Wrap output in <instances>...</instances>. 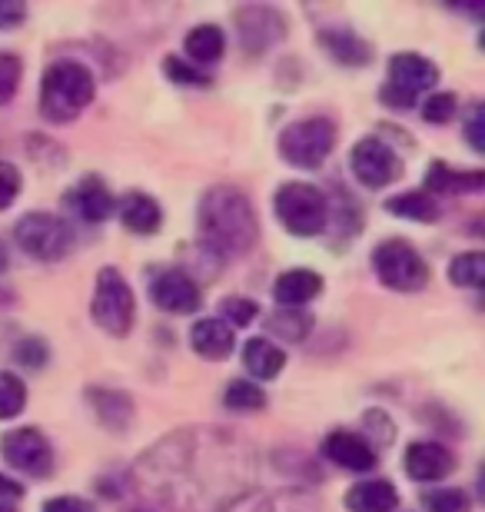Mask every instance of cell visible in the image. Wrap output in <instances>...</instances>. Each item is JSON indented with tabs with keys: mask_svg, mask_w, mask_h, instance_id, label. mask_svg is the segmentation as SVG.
I'll list each match as a JSON object with an SVG mask.
<instances>
[{
	"mask_svg": "<svg viewBox=\"0 0 485 512\" xmlns=\"http://www.w3.org/2000/svg\"><path fill=\"white\" fill-rule=\"evenodd\" d=\"M196 227L210 250L240 256L250 253L260 240V220L253 213V203L236 187H213L203 193Z\"/></svg>",
	"mask_w": 485,
	"mask_h": 512,
	"instance_id": "1",
	"label": "cell"
},
{
	"mask_svg": "<svg viewBox=\"0 0 485 512\" xmlns=\"http://www.w3.org/2000/svg\"><path fill=\"white\" fill-rule=\"evenodd\" d=\"M94 94L97 84L87 64L60 57L44 70V80H40V114L50 124H70L94 104Z\"/></svg>",
	"mask_w": 485,
	"mask_h": 512,
	"instance_id": "2",
	"label": "cell"
},
{
	"mask_svg": "<svg viewBox=\"0 0 485 512\" xmlns=\"http://www.w3.org/2000/svg\"><path fill=\"white\" fill-rule=\"evenodd\" d=\"M273 210L293 237H319L329 223V200L313 183H283Z\"/></svg>",
	"mask_w": 485,
	"mask_h": 512,
	"instance_id": "3",
	"label": "cell"
},
{
	"mask_svg": "<svg viewBox=\"0 0 485 512\" xmlns=\"http://www.w3.org/2000/svg\"><path fill=\"white\" fill-rule=\"evenodd\" d=\"M90 316H94V323L100 330H107L110 336H127L133 330L137 300H133V290H130V283L123 280V273L113 270V266H103L97 273Z\"/></svg>",
	"mask_w": 485,
	"mask_h": 512,
	"instance_id": "4",
	"label": "cell"
},
{
	"mask_svg": "<svg viewBox=\"0 0 485 512\" xmlns=\"http://www.w3.org/2000/svg\"><path fill=\"white\" fill-rule=\"evenodd\" d=\"M336 147V124L329 117H306L280 133V153L290 167L316 170Z\"/></svg>",
	"mask_w": 485,
	"mask_h": 512,
	"instance_id": "5",
	"label": "cell"
},
{
	"mask_svg": "<svg viewBox=\"0 0 485 512\" xmlns=\"http://www.w3.org/2000/svg\"><path fill=\"white\" fill-rule=\"evenodd\" d=\"M373 270L379 276V283H386L389 290L399 293H416L429 283V263L422 260V253L416 247H409L399 237L383 240L373 250Z\"/></svg>",
	"mask_w": 485,
	"mask_h": 512,
	"instance_id": "6",
	"label": "cell"
},
{
	"mask_svg": "<svg viewBox=\"0 0 485 512\" xmlns=\"http://www.w3.org/2000/svg\"><path fill=\"white\" fill-rule=\"evenodd\" d=\"M14 240L27 256L54 263V260H64L70 247H74V230H70V223L64 217H57V213L37 210V213H27V217L17 223Z\"/></svg>",
	"mask_w": 485,
	"mask_h": 512,
	"instance_id": "7",
	"label": "cell"
},
{
	"mask_svg": "<svg viewBox=\"0 0 485 512\" xmlns=\"http://www.w3.org/2000/svg\"><path fill=\"white\" fill-rule=\"evenodd\" d=\"M0 456L7 459L10 469L34 479H47L54 473V446L47 443V436L34 426L10 429L0 439Z\"/></svg>",
	"mask_w": 485,
	"mask_h": 512,
	"instance_id": "8",
	"label": "cell"
},
{
	"mask_svg": "<svg viewBox=\"0 0 485 512\" xmlns=\"http://www.w3.org/2000/svg\"><path fill=\"white\" fill-rule=\"evenodd\" d=\"M349 170H353V177L363 183V187L376 190V187H386V183H392V180H399L402 160L386 140L366 137V140L356 143L353 153H349Z\"/></svg>",
	"mask_w": 485,
	"mask_h": 512,
	"instance_id": "9",
	"label": "cell"
},
{
	"mask_svg": "<svg viewBox=\"0 0 485 512\" xmlns=\"http://www.w3.org/2000/svg\"><path fill=\"white\" fill-rule=\"evenodd\" d=\"M150 300L157 303L163 313H196L203 306L200 286H196L193 276L183 270H163L153 276Z\"/></svg>",
	"mask_w": 485,
	"mask_h": 512,
	"instance_id": "10",
	"label": "cell"
},
{
	"mask_svg": "<svg viewBox=\"0 0 485 512\" xmlns=\"http://www.w3.org/2000/svg\"><path fill=\"white\" fill-rule=\"evenodd\" d=\"M436 80H439V67L422 54H396L389 60L386 87L396 90L406 100H416V94H422V90L436 87Z\"/></svg>",
	"mask_w": 485,
	"mask_h": 512,
	"instance_id": "11",
	"label": "cell"
},
{
	"mask_svg": "<svg viewBox=\"0 0 485 512\" xmlns=\"http://www.w3.org/2000/svg\"><path fill=\"white\" fill-rule=\"evenodd\" d=\"M323 456L329 463H336L339 469H349V473H369V469H376L379 463L376 446L366 443L359 433H349V429H336V433L326 436Z\"/></svg>",
	"mask_w": 485,
	"mask_h": 512,
	"instance_id": "12",
	"label": "cell"
},
{
	"mask_svg": "<svg viewBox=\"0 0 485 512\" xmlns=\"http://www.w3.org/2000/svg\"><path fill=\"white\" fill-rule=\"evenodd\" d=\"M402 466L406 473L416 479V483H436V479H446L456 466V459L442 443H432V439H419L406 449L402 456Z\"/></svg>",
	"mask_w": 485,
	"mask_h": 512,
	"instance_id": "13",
	"label": "cell"
},
{
	"mask_svg": "<svg viewBox=\"0 0 485 512\" xmlns=\"http://www.w3.org/2000/svg\"><path fill=\"white\" fill-rule=\"evenodd\" d=\"M236 24H240L243 47L253 50V54H260V50L276 44V40H283L286 34V20L270 7H246L236 14Z\"/></svg>",
	"mask_w": 485,
	"mask_h": 512,
	"instance_id": "14",
	"label": "cell"
},
{
	"mask_svg": "<svg viewBox=\"0 0 485 512\" xmlns=\"http://www.w3.org/2000/svg\"><path fill=\"white\" fill-rule=\"evenodd\" d=\"M67 203L74 207L77 217L87 223H103L107 217H113V197H110V190L103 187V180L97 173L80 180L77 187L67 193Z\"/></svg>",
	"mask_w": 485,
	"mask_h": 512,
	"instance_id": "15",
	"label": "cell"
},
{
	"mask_svg": "<svg viewBox=\"0 0 485 512\" xmlns=\"http://www.w3.org/2000/svg\"><path fill=\"white\" fill-rule=\"evenodd\" d=\"M190 346L203 360H226L236 346L233 326H226L223 320H196L190 330Z\"/></svg>",
	"mask_w": 485,
	"mask_h": 512,
	"instance_id": "16",
	"label": "cell"
},
{
	"mask_svg": "<svg viewBox=\"0 0 485 512\" xmlns=\"http://www.w3.org/2000/svg\"><path fill=\"white\" fill-rule=\"evenodd\" d=\"M120 223L130 233H140V237H150V233L160 230L163 223V210L160 203L147 197V193H127L120 200Z\"/></svg>",
	"mask_w": 485,
	"mask_h": 512,
	"instance_id": "17",
	"label": "cell"
},
{
	"mask_svg": "<svg viewBox=\"0 0 485 512\" xmlns=\"http://www.w3.org/2000/svg\"><path fill=\"white\" fill-rule=\"evenodd\" d=\"M399 506V493L389 479H366L346 493L349 512H392Z\"/></svg>",
	"mask_w": 485,
	"mask_h": 512,
	"instance_id": "18",
	"label": "cell"
},
{
	"mask_svg": "<svg viewBox=\"0 0 485 512\" xmlns=\"http://www.w3.org/2000/svg\"><path fill=\"white\" fill-rule=\"evenodd\" d=\"M323 293V276L316 270H286L273 286V296L290 310H299L303 303L316 300Z\"/></svg>",
	"mask_w": 485,
	"mask_h": 512,
	"instance_id": "19",
	"label": "cell"
},
{
	"mask_svg": "<svg viewBox=\"0 0 485 512\" xmlns=\"http://www.w3.org/2000/svg\"><path fill=\"white\" fill-rule=\"evenodd\" d=\"M319 44L346 67H366L369 60H373V47H369L363 37H356L353 30H343V27L323 30V34H319Z\"/></svg>",
	"mask_w": 485,
	"mask_h": 512,
	"instance_id": "20",
	"label": "cell"
},
{
	"mask_svg": "<svg viewBox=\"0 0 485 512\" xmlns=\"http://www.w3.org/2000/svg\"><path fill=\"white\" fill-rule=\"evenodd\" d=\"M426 193H479L485 187L482 170H452L449 163L436 160L426 173Z\"/></svg>",
	"mask_w": 485,
	"mask_h": 512,
	"instance_id": "21",
	"label": "cell"
},
{
	"mask_svg": "<svg viewBox=\"0 0 485 512\" xmlns=\"http://www.w3.org/2000/svg\"><path fill=\"white\" fill-rule=\"evenodd\" d=\"M243 366H246V373L256 376V380H276L286 366V353L276 343L256 336V340H246V346H243Z\"/></svg>",
	"mask_w": 485,
	"mask_h": 512,
	"instance_id": "22",
	"label": "cell"
},
{
	"mask_svg": "<svg viewBox=\"0 0 485 512\" xmlns=\"http://www.w3.org/2000/svg\"><path fill=\"white\" fill-rule=\"evenodd\" d=\"M183 50H187L190 64H213V60L223 57L226 37L216 24H200L183 37Z\"/></svg>",
	"mask_w": 485,
	"mask_h": 512,
	"instance_id": "23",
	"label": "cell"
},
{
	"mask_svg": "<svg viewBox=\"0 0 485 512\" xmlns=\"http://www.w3.org/2000/svg\"><path fill=\"white\" fill-rule=\"evenodd\" d=\"M386 210L392 213V217L416 220V223H436L439 220V203L432 200V193H426V190L396 193V197L386 200Z\"/></svg>",
	"mask_w": 485,
	"mask_h": 512,
	"instance_id": "24",
	"label": "cell"
},
{
	"mask_svg": "<svg viewBox=\"0 0 485 512\" xmlns=\"http://www.w3.org/2000/svg\"><path fill=\"white\" fill-rule=\"evenodd\" d=\"M90 403L97 406V413L103 419V426L110 429H127L130 419H133V403L127 393H120V389H94L90 393Z\"/></svg>",
	"mask_w": 485,
	"mask_h": 512,
	"instance_id": "25",
	"label": "cell"
},
{
	"mask_svg": "<svg viewBox=\"0 0 485 512\" xmlns=\"http://www.w3.org/2000/svg\"><path fill=\"white\" fill-rule=\"evenodd\" d=\"M266 330L286 343H299L309 330H313V316L306 310H290V306H283L280 313H273L270 320H266Z\"/></svg>",
	"mask_w": 485,
	"mask_h": 512,
	"instance_id": "26",
	"label": "cell"
},
{
	"mask_svg": "<svg viewBox=\"0 0 485 512\" xmlns=\"http://www.w3.org/2000/svg\"><path fill=\"white\" fill-rule=\"evenodd\" d=\"M449 280L456 286H469V290H479L485 280V253L469 250L459 253L456 260L449 263Z\"/></svg>",
	"mask_w": 485,
	"mask_h": 512,
	"instance_id": "27",
	"label": "cell"
},
{
	"mask_svg": "<svg viewBox=\"0 0 485 512\" xmlns=\"http://www.w3.org/2000/svg\"><path fill=\"white\" fill-rule=\"evenodd\" d=\"M223 403L226 409H233V413H256V409L266 406V393L253 380H233L226 386Z\"/></svg>",
	"mask_w": 485,
	"mask_h": 512,
	"instance_id": "28",
	"label": "cell"
},
{
	"mask_svg": "<svg viewBox=\"0 0 485 512\" xmlns=\"http://www.w3.org/2000/svg\"><path fill=\"white\" fill-rule=\"evenodd\" d=\"M27 406V386L14 373H0V419H14Z\"/></svg>",
	"mask_w": 485,
	"mask_h": 512,
	"instance_id": "29",
	"label": "cell"
},
{
	"mask_svg": "<svg viewBox=\"0 0 485 512\" xmlns=\"http://www.w3.org/2000/svg\"><path fill=\"white\" fill-rule=\"evenodd\" d=\"M20 77H24V64H20V57L0 50V107L17 94Z\"/></svg>",
	"mask_w": 485,
	"mask_h": 512,
	"instance_id": "30",
	"label": "cell"
},
{
	"mask_svg": "<svg viewBox=\"0 0 485 512\" xmlns=\"http://www.w3.org/2000/svg\"><path fill=\"white\" fill-rule=\"evenodd\" d=\"M163 74H167L173 84H183V87H206L210 84V77H206L203 70H196L190 60H183V57L163 60Z\"/></svg>",
	"mask_w": 485,
	"mask_h": 512,
	"instance_id": "31",
	"label": "cell"
},
{
	"mask_svg": "<svg viewBox=\"0 0 485 512\" xmlns=\"http://www.w3.org/2000/svg\"><path fill=\"white\" fill-rule=\"evenodd\" d=\"M429 512H469V496L462 489H432V493L422 496Z\"/></svg>",
	"mask_w": 485,
	"mask_h": 512,
	"instance_id": "32",
	"label": "cell"
},
{
	"mask_svg": "<svg viewBox=\"0 0 485 512\" xmlns=\"http://www.w3.org/2000/svg\"><path fill=\"white\" fill-rule=\"evenodd\" d=\"M456 114H459L456 94H432L426 104H422V117H426L429 124H449V120H456Z\"/></svg>",
	"mask_w": 485,
	"mask_h": 512,
	"instance_id": "33",
	"label": "cell"
},
{
	"mask_svg": "<svg viewBox=\"0 0 485 512\" xmlns=\"http://www.w3.org/2000/svg\"><path fill=\"white\" fill-rule=\"evenodd\" d=\"M220 313L226 326H250L260 316V306H256V300H246V296H233V300H223Z\"/></svg>",
	"mask_w": 485,
	"mask_h": 512,
	"instance_id": "34",
	"label": "cell"
},
{
	"mask_svg": "<svg viewBox=\"0 0 485 512\" xmlns=\"http://www.w3.org/2000/svg\"><path fill=\"white\" fill-rule=\"evenodd\" d=\"M20 187H24V177L14 163L0 160V210H7L10 203L20 197Z\"/></svg>",
	"mask_w": 485,
	"mask_h": 512,
	"instance_id": "35",
	"label": "cell"
},
{
	"mask_svg": "<svg viewBox=\"0 0 485 512\" xmlns=\"http://www.w3.org/2000/svg\"><path fill=\"white\" fill-rule=\"evenodd\" d=\"M14 356H17L20 366H27V370H40V366L47 363V343L34 340V336H27V340H20L14 346Z\"/></svg>",
	"mask_w": 485,
	"mask_h": 512,
	"instance_id": "36",
	"label": "cell"
},
{
	"mask_svg": "<svg viewBox=\"0 0 485 512\" xmlns=\"http://www.w3.org/2000/svg\"><path fill=\"white\" fill-rule=\"evenodd\" d=\"M466 140H469V147L482 153L485 150V110L482 104H472L469 110V117H466Z\"/></svg>",
	"mask_w": 485,
	"mask_h": 512,
	"instance_id": "37",
	"label": "cell"
},
{
	"mask_svg": "<svg viewBox=\"0 0 485 512\" xmlns=\"http://www.w3.org/2000/svg\"><path fill=\"white\" fill-rule=\"evenodd\" d=\"M24 17H27V7L20 4V0H0V30L24 24Z\"/></svg>",
	"mask_w": 485,
	"mask_h": 512,
	"instance_id": "38",
	"label": "cell"
},
{
	"mask_svg": "<svg viewBox=\"0 0 485 512\" xmlns=\"http://www.w3.org/2000/svg\"><path fill=\"white\" fill-rule=\"evenodd\" d=\"M44 512H90V506L77 496H57V499H47Z\"/></svg>",
	"mask_w": 485,
	"mask_h": 512,
	"instance_id": "39",
	"label": "cell"
},
{
	"mask_svg": "<svg viewBox=\"0 0 485 512\" xmlns=\"http://www.w3.org/2000/svg\"><path fill=\"white\" fill-rule=\"evenodd\" d=\"M20 496H24V486L14 483V479H7V476H0V499L7 503V499H20Z\"/></svg>",
	"mask_w": 485,
	"mask_h": 512,
	"instance_id": "40",
	"label": "cell"
},
{
	"mask_svg": "<svg viewBox=\"0 0 485 512\" xmlns=\"http://www.w3.org/2000/svg\"><path fill=\"white\" fill-rule=\"evenodd\" d=\"M0 512H17V509L10 506V503H0Z\"/></svg>",
	"mask_w": 485,
	"mask_h": 512,
	"instance_id": "41",
	"label": "cell"
},
{
	"mask_svg": "<svg viewBox=\"0 0 485 512\" xmlns=\"http://www.w3.org/2000/svg\"><path fill=\"white\" fill-rule=\"evenodd\" d=\"M0 266H4V253H0Z\"/></svg>",
	"mask_w": 485,
	"mask_h": 512,
	"instance_id": "42",
	"label": "cell"
}]
</instances>
